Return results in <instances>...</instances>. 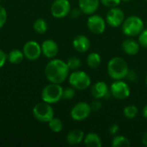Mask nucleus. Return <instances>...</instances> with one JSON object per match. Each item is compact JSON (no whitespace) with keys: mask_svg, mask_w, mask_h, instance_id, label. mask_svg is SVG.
I'll return each instance as SVG.
<instances>
[{"mask_svg":"<svg viewBox=\"0 0 147 147\" xmlns=\"http://www.w3.org/2000/svg\"><path fill=\"white\" fill-rule=\"evenodd\" d=\"M70 69L66 62L59 59H51L45 67V76L50 83L62 84L69 77Z\"/></svg>","mask_w":147,"mask_h":147,"instance_id":"obj_1","label":"nucleus"},{"mask_svg":"<svg viewBox=\"0 0 147 147\" xmlns=\"http://www.w3.org/2000/svg\"><path fill=\"white\" fill-rule=\"evenodd\" d=\"M108 74L114 80H123L129 71L127 61L120 57L112 58L108 63Z\"/></svg>","mask_w":147,"mask_h":147,"instance_id":"obj_2","label":"nucleus"},{"mask_svg":"<svg viewBox=\"0 0 147 147\" xmlns=\"http://www.w3.org/2000/svg\"><path fill=\"white\" fill-rule=\"evenodd\" d=\"M144 28L145 23L143 20L137 16H130L127 18H125L121 25L123 34L128 37L138 36Z\"/></svg>","mask_w":147,"mask_h":147,"instance_id":"obj_3","label":"nucleus"},{"mask_svg":"<svg viewBox=\"0 0 147 147\" xmlns=\"http://www.w3.org/2000/svg\"><path fill=\"white\" fill-rule=\"evenodd\" d=\"M63 87L59 84L50 83L46 85L41 91V99L49 104H54L59 102L62 99Z\"/></svg>","mask_w":147,"mask_h":147,"instance_id":"obj_4","label":"nucleus"},{"mask_svg":"<svg viewBox=\"0 0 147 147\" xmlns=\"http://www.w3.org/2000/svg\"><path fill=\"white\" fill-rule=\"evenodd\" d=\"M33 115L38 121L48 123V121L54 117V110L51 104L42 101L34 107Z\"/></svg>","mask_w":147,"mask_h":147,"instance_id":"obj_5","label":"nucleus"},{"mask_svg":"<svg viewBox=\"0 0 147 147\" xmlns=\"http://www.w3.org/2000/svg\"><path fill=\"white\" fill-rule=\"evenodd\" d=\"M69 84L76 90H84L89 88L91 84L90 76L83 71H74L68 77Z\"/></svg>","mask_w":147,"mask_h":147,"instance_id":"obj_6","label":"nucleus"},{"mask_svg":"<svg viewBox=\"0 0 147 147\" xmlns=\"http://www.w3.org/2000/svg\"><path fill=\"white\" fill-rule=\"evenodd\" d=\"M90 104L85 102H80L75 104L71 110V117L75 121H83L91 114Z\"/></svg>","mask_w":147,"mask_h":147,"instance_id":"obj_7","label":"nucleus"},{"mask_svg":"<svg viewBox=\"0 0 147 147\" xmlns=\"http://www.w3.org/2000/svg\"><path fill=\"white\" fill-rule=\"evenodd\" d=\"M111 95L118 100L127 99L131 93L129 85L123 80H115V82L110 86Z\"/></svg>","mask_w":147,"mask_h":147,"instance_id":"obj_8","label":"nucleus"},{"mask_svg":"<svg viewBox=\"0 0 147 147\" xmlns=\"http://www.w3.org/2000/svg\"><path fill=\"white\" fill-rule=\"evenodd\" d=\"M71 9L69 0H55L51 5V14L55 18H64L70 14Z\"/></svg>","mask_w":147,"mask_h":147,"instance_id":"obj_9","label":"nucleus"},{"mask_svg":"<svg viewBox=\"0 0 147 147\" xmlns=\"http://www.w3.org/2000/svg\"><path fill=\"white\" fill-rule=\"evenodd\" d=\"M125 20V13L124 11L118 8L113 7L107 12L106 15V22L113 28H118L122 25Z\"/></svg>","mask_w":147,"mask_h":147,"instance_id":"obj_10","label":"nucleus"},{"mask_svg":"<svg viewBox=\"0 0 147 147\" xmlns=\"http://www.w3.org/2000/svg\"><path fill=\"white\" fill-rule=\"evenodd\" d=\"M87 27L95 34H101L105 31L106 20L99 15H90L87 20Z\"/></svg>","mask_w":147,"mask_h":147,"instance_id":"obj_11","label":"nucleus"},{"mask_svg":"<svg viewBox=\"0 0 147 147\" xmlns=\"http://www.w3.org/2000/svg\"><path fill=\"white\" fill-rule=\"evenodd\" d=\"M22 52L24 57L31 61L38 59L42 53L41 46L35 40H29L26 42L23 46Z\"/></svg>","mask_w":147,"mask_h":147,"instance_id":"obj_12","label":"nucleus"},{"mask_svg":"<svg viewBox=\"0 0 147 147\" xmlns=\"http://www.w3.org/2000/svg\"><path fill=\"white\" fill-rule=\"evenodd\" d=\"M90 94L94 99H102L109 98L110 90L107 84L103 81H99L94 84L90 89Z\"/></svg>","mask_w":147,"mask_h":147,"instance_id":"obj_13","label":"nucleus"},{"mask_svg":"<svg viewBox=\"0 0 147 147\" xmlns=\"http://www.w3.org/2000/svg\"><path fill=\"white\" fill-rule=\"evenodd\" d=\"M42 54L47 59H53L59 53L58 44L53 40H46L41 44Z\"/></svg>","mask_w":147,"mask_h":147,"instance_id":"obj_14","label":"nucleus"},{"mask_svg":"<svg viewBox=\"0 0 147 147\" xmlns=\"http://www.w3.org/2000/svg\"><path fill=\"white\" fill-rule=\"evenodd\" d=\"M73 48L81 53H86L90 47V40L89 38L84 34H78L74 37L72 40Z\"/></svg>","mask_w":147,"mask_h":147,"instance_id":"obj_15","label":"nucleus"},{"mask_svg":"<svg viewBox=\"0 0 147 147\" xmlns=\"http://www.w3.org/2000/svg\"><path fill=\"white\" fill-rule=\"evenodd\" d=\"M100 0H78V7L85 15L94 14L99 7Z\"/></svg>","mask_w":147,"mask_h":147,"instance_id":"obj_16","label":"nucleus"},{"mask_svg":"<svg viewBox=\"0 0 147 147\" xmlns=\"http://www.w3.org/2000/svg\"><path fill=\"white\" fill-rule=\"evenodd\" d=\"M140 47V45L139 44V42L132 38L126 39L121 44V47H122V50L124 51V53H127V55H131V56L136 55L139 53Z\"/></svg>","mask_w":147,"mask_h":147,"instance_id":"obj_17","label":"nucleus"},{"mask_svg":"<svg viewBox=\"0 0 147 147\" xmlns=\"http://www.w3.org/2000/svg\"><path fill=\"white\" fill-rule=\"evenodd\" d=\"M84 133L80 129H73L66 136V142L71 146H76L84 141Z\"/></svg>","mask_w":147,"mask_h":147,"instance_id":"obj_18","label":"nucleus"},{"mask_svg":"<svg viewBox=\"0 0 147 147\" xmlns=\"http://www.w3.org/2000/svg\"><path fill=\"white\" fill-rule=\"evenodd\" d=\"M84 143L88 147H101L102 146L100 136L96 133H89L84 136Z\"/></svg>","mask_w":147,"mask_h":147,"instance_id":"obj_19","label":"nucleus"},{"mask_svg":"<svg viewBox=\"0 0 147 147\" xmlns=\"http://www.w3.org/2000/svg\"><path fill=\"white\" fill-rule=\"evenodd\" d=\"M24 54L22 51H20L19 49H13L8 53V60L10 64L17 65L21 63L24 59Z\"/></svg>","mask_w":147,"mask_h":147,"instance_id":"obj_20","label":"nucleus"},{"mask_svg":"<svg viewBox=\"0 0 147 147\" xmlns=\"http://www.w3.org/2000/svg\"><path fill=\"white\" fill-rule=\"evenodd\" d=\"M87 65L91 69H97L102 63V58L97 53H90L87 56Z\"/></svg>","mask_w":147,"mask_h":147,"instance_id":"obj_21","label":"nucleus"},{"mask_svg":"<svg viewBox=\"0 0 147 147\" xmlns=\"http://www.w3.org/2000/svg\"><path fill=\"white\" fill-rule=\"evenodd\" d=\"M34 29L37 34H43L47 32V28H48V25L46 20L42 19V18H39L37 19L34 22Z\"/></svg>","mask_w":147,"mask_h":147,"instance_id":"obj_22","label":"nucleus"},{"mask_svg":"<svg viewBox=\"0 0 147 147\" xmlns=\"http://www.w3.org/2000/svg\"><path fill=\"white\" fill-rule=\"evenodd\" d=\"M111 145L113 147H129L131 146V143L127 137L117 135L113 139Z\"/></svg>","mask_w":147,"mask_h":147,"instance_id":"obj_23","label":"nucleus"},{"mask_svg":"<svg viewBox=\"0 0 147 147\" xmlns=\"http://www.w3.org/2000/svg\"><path fill=\"white\" fill-rule=\"evenodd\" d=\"M139 113V109L137 108V106L134 105V104H130L127 107L124 108L123 109V115L127 119L132 120L134 118H135L137 116Z\"/></svg>","mask_w":147,"mask_h":147,"instance_id":"obj_24","label":"nucleus"},{"mask_svg":"<svg viewBox=\"0 0 147 147\" xmlns=\"http://www.w3.org/2000/svg\"><path fill=\"white\" fill-rule=\"evenodd\" d=\"M48 127L50 130L53 133H59L63 129V122L60 119L53 117L52 120L48 121Z\"/></svg>","mask_w":147,"mask_h":147,"instance_id":"obj_25","label":"nucleus"},{"mask_svg":"<svg viewBox=\"0 0 147 147\" xmlns=\"http://www.w3.org/2000/svg\"><path fill=\"white\" fill-rule=\"evenodd\" d=\"M66 64H67V65H68V67H69L70 70L75 71V70L78 69V68L81 66L82 62H81V60H80L78 58H77V57H70V58L67 59Z\"/></svg>","mask_w":147,"mask_h":147,"instance_id":"obj_26","label":"nucleus"},{"mask_svg":"<svg viewBox=\"0 0 147 147\" xmlns=\"http://www.w3.org/2000/svg\"><path fill=\"white\" fill-rule=\"evenodd\" d=\"M76 96V89L71 87H68L63 90V96L62 99L64 100H71Z\"/></svg>","mask_w":147,"mask_h":147,"instance_id":"obj_27","label":"nucleus"},{"mask_svg":"<svg viewBox=\"0 0 147 147\" xmlns=\"http://www.w3.org/2000/svg\"><path fill=\"white\" fill-rule=\"evenodd\" d=\"M138 36V42L140 45V47L147 48V28H144Z\"/></svg>","mask_w":147,"mask_h":147,"instance_id":"obj_28","label":"nucleus"},{"mask_svg":"<svg viewBox=\"0 0 147 147\" xmlns=\"http://www.w3.org/2000/svg\"><path fill=\"white\" fill-rule=\"evenodd\" d=\"M7 21V11L5 8L0 5V29L4 26Z\"/></svg>","mask_w":147,"mask_h":147,"instance_id":"obj_29","label":"nucleus"},{"mask_svg":"<svg viewBox=\"0 0 147 147\" xmlns=\"http://www.w3.org/2000/svg\"><path fill=\"white\" fill-rule=\"evenodd\" d=\"M121 0H100V3H102L104 6L109 8L117 7L121 3Z\"/></svg>","mask_w":147,"mask_h":147,"instance_id":"obj_30","label":"nucleus"},{"mask_svg":"<svg viewBox=\"0 0 147 147\" xmlns=\"http://www.w3.org/2000/svg\"><path fill=\"white\" fill-rule=\"evenodd\" d=\"M90 108L93 112H97V111L101 110V109L102 108V103L100 101V99H95L90 103Z\"/></svg>","mask_w":147,"mask_h":147,"instance_id":"obj_31","label":"nucleus"},{"mask_svg":"<svg viewBox=\"0 0 147 147\" xmlns=\"http://www.w3.org/2000/svg\"><path fill=\"white\" fill-rule=\"evenodd\" d=\"M83 12H82V10L80 9V8L78 7V8H73V9H71V11H70V16H71V18H73V19H77V18H78L80 16H81V14H82Z\"/></svg>","mask_w":147,"mask_h":147,"instance_id":"obj_32","label":"nucleus"},{"mask_svg":"<svg viewBox=\"0 0 147 147\" xmlns=\"http://www.w3.org/2000/svg\"><path fill=\"white\" fill-rule=\"evenodd\" d=\"M8 59V54H6V53L0 49V68H2L5 63H6V60Z\"/></svg>","mask_w":147,"mask_h":147,"instance_id":"obj_33","label":"nucleus"},{"mask_svg":"<svg viewBox=\"0 0 147 147\" xmlns=\"http://www.w3.org/2000/svg\"><path fill=\"white\" fill-rule=\"evenodd\" d=\"M109 134H110L111 135H116V134L119 133V131H120V127H119L118 124L114 123V124H112V125L109 127Z\"/></svg>","mask_w":147,"mask_h":147,"instance_id":"obj_34","label":"nucleus"},{"mask_svg":"<svg viewBox=\"0 0 147 147\" xmlns=\"http://www.w3.org/2000/svg\"><path fill=\"white\" fill-rule=\"evenodd\" d=\"M127 77L129 78V79H130L131 81H135V80L137 79V74H136V72H135L134 71H130V70H129V71H128Z\"/></svg>","mask_w":147,"mask_h":147,"instance_id":"obj_35","label":"nucleus"},{"mask_svg":"<svg viewBox=\"0 0 147 147\" xmlns=\"http://www.w3.org/2000/svg\"><path fill=\"white\" fill-rule=\"evenodd\" d=\"M142 143L147 146V131L146 132H145V134H143V136H142Z\"/></svg>","mask_w":147,"mask_h":147,"instance_id":"obj_36","label":"nucleus"},{"mask_svg":"<svg viewBox=\"0 0 147 147\" xmlns=\"http://www.w3.org/2000/svg\"><path fill=\"white\" fill-rule=\"evenodd\" d=\"M142 115H143V117L147 120V104L142 109Z\"/></svg>","mask_w":147,"mask_h":147,"instance_id":"obj_37","label":"nucleus"},{"mask_svg":"<svg viewBox=\"0 0 147 147\" xmlns=\"http://www.w3.org/2000/svg\"><path fill=\"white\" fill-rule=\"evenodd\" d=\"M132 0H121V2H124V3H129L131 2Z\"/></svg>","mask_w":147,"mask_h":147,"instance_id":"obj_38","label":"nucleus"},{"mask_svg":"<svg viewBox=\"0 0 147 147\" xmlns=\"http://www.w3.org/2000/svg\"><path fill=\"white\" fill-rule=\"evenodd\" d=\"M146 86H147V75H146Z\"/></svg>","mask_w":147,"mask_h":147,"instance_id":"obj_39","label":"nucleus"},{"mask_svg":"<svg viewBox=\"0 0 147 147\" xmlns=\"http://www.w3.org/2000/svg\"><path fill=\"white\" fill-rule=\"evenodd\" d=\"M146 27H147V21H146Z\"/></svg>","mask_w":147,"mask_h":147,"instance_id":"obj_40","label":"nucleus"},{"mask_svg":"<svg viewBox=\"0 0 147 147\" xmlns=\"http://www.w3.org/2000/svg\"><path fill=\"white\" fill-rule=\"evenodd\" d=\"M1 1H2V0H0V2H1Z\"/></svg>","mask_w":147,"mask_h":147,"instance_id":"obj_41","label":"nucleus"},{"mask_svg":"<svg viewBox=\"0 0 147 147\" xmlns=\"http://www.w3.org/2000/svg\"><path fill=\"white\" fill-rule=\"evenodd\" d=\"M146 2H147V0H146Z\"/></svg>","mask_w":147,"mask_h":147,"instance_id":"obj_42","label":"nucleus"}]
</instances>
